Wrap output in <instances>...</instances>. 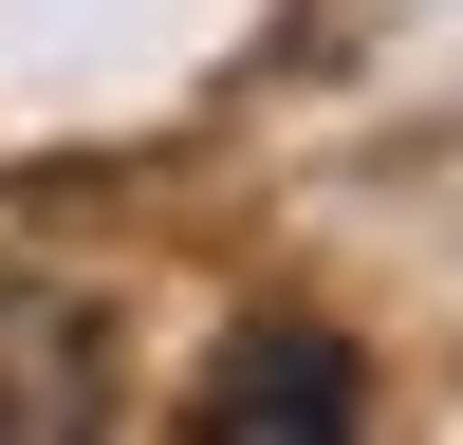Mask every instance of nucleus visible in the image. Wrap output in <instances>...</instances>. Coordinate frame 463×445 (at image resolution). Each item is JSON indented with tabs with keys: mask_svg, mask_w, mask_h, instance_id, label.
Here are the masks:
<instances>
[{
	"mask_svg": "<svg viewBox=\"0 0 463 445\" xmlns=\"http://www.w3.org/2000/svg\"><path fill=\"white\" fill-rule=\"evenodd\" d=\"M353 334H316V316H260V334H222L204 353V390H185V427L204 445H353Z\"/></svg>",
	"mask_w": 463,
	"mask_h": 445,
	"instance_id": "nucleus-2",
	"label": "nucleus"
},
{
	"mask_svg": "<svg viewBox=\"0 0 463 445\" xmlns=\"http://www.w3.org/2000/svg\"><path fill=\"white\" fill-rule=\"evenodd\" d=\"M111 390H130L111 297H74V279H0V445H74V427H111Z\"/></svg>",
	"mask_w": 463,
	"mask_h": 445,
	"instance_id": "nucleus-1",
	"label": "nucleus"
}]
</instances>
